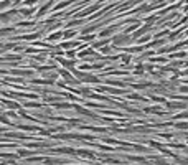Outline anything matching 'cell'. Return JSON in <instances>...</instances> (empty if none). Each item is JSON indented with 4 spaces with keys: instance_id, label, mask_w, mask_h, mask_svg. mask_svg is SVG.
Listing matches in <instances>:
<instances>
[{
    "instance_id": "1",
    "label": "cell",
    "mask_w": 188,
    "mask_h": 165,
    "mask_svg": "<svg viewBox=\"0 0 188 165\" xmlns=\"http://www.w3.org/2000/svg\"><path fill=\"white\" fill-rule=\"evenodd\" d=\"M134 41V37L132 35H129V33H119V35H114L112 37V45L114 46H121V48H124L125 45H130Z\"/></svg>"
},
{
    "instance_id": "2",
    "label": "cell",
    "mask_w": 188,
    "mask_h": 165,
    "mask_svg": "<svg viewBox=\"0 0 188 165\" xmlns=\"http://www.w3.org/2000/svg\"><path fill=\"white\" fill-rule=\"evenodd\" d=\"M58 73L63 79H66V84H78V78H76L74 74H71L68 70H59Z\"/></svg>"
},
{
    "instance_id": "3",
    "label": "cell",
    "mask_w": 188,
    "mask_h": 165,
    "mask_svg": "<svg viewBox=\"0 0 188 165\" xmlns=\"http://www.w3.org/2000/svg\"><path fill=\"white\" fill-rule=\"evenodd\" d=\"M73 109H74L78 114H83V116H88V117H94V119H101V117H97V116H94V112L88 111V109H84L83 106H79V104H74L73 106Z\"/></svg>"
},
{
    "instance_id": "4",
    "label": "cell",
    "mask_w": 188,
    "mask_h": 165,
    "mask_svg": "<svg viewBox=\"0 0 188 165\" xmlns=\"http://www.w3.org/2000/svg\"><path fill=\"white\" fill-rule=\"evenodd\" d=\"M147 32H150V27H142V28H139V30H135L134 33H132V37H134V40H139V38L140 37H144V35H145Z\"/></svg>"
},
{
    "instance_id": "5",
    "label": "cell",
    "mask_w": 188,
    "mask_h": 165,
    "mask_svg": "<svg viewBox=\"0 0 188 165\" xmlns=\"http://www.w3.org/2000/svg\"><path fill=\"white\" fill-rule=\"evenodd\" d=\"M2 104H4V107H9V109H20V104L17 101H9L7 98L2 99Z\"/></svg>"
},
{
    "instance_id": "6",
    "label": "cell",
    "mask_w": 188,
    "mask_h": 165,
    "mask_svg": "<svg viewBox=\"0 0 188 165\" xmlns=\"http://www.w3.org/2000/svg\"><path fill=\"white\" fill-rule=\"evenodd\" d=\"M167 107L168 109H187V103H177V101H170L167 103Z\"/></svg>"
},
{
    "instance_id": "7",
    "label": "cell",
    "mask_w": 188,
    "mask_h": 165,
    "mask_svg": "<svg viewBox=\"0 0 188 165\" xmlns=\"http://www.w3.org/2000/svg\"><path fill=\"white\" fill-rule=\"evenodd\" d=\"M96 55V51H94V48L92 46H89V48H84L81 53H78V58H86V56H94Z\"/></svg>"
},
{
    "instance_id": "8",
    "label": "cell",
    "mask_w": 188,
    "mask_h": 165,
    "mask_svg": "<svg viewBox=\"0 0 188 165\" xmlns=\"http://www.w3.org/2000/svg\"><path fill=\"white\" fill-rule=\"evenodd\" d=\"M76 46H83V45H79V40L78 41H63L61 43L63 50H71V48H76Z\"/></svg>"
},
{
    "instance_id": "9",
    "label": "cell",
    "mask_w": 188,
    "mask_h": 165,
    "mask_svg": "<svg viewBox=\"0 0 188 165\" xmlns=\"http://www.w3.org/2000/svg\"><path fill=\"white\" fill-rule=\"evenodd\" d=\"M81 81H83V82H94V84H97V82H99V78L94 76V74H86Z\"/></svg>"
},
{
    "instance_id": "10",
    "label": "cell",
    "mask_w": 188,
    "mask_h": 165,
    "mask_svg": "<svg viewBox=\"0 0 188 165\" xmlns=\"http://www.w3.org/2000/svg\"><path fill=\"white\" fill-rule=\"evenodd\" d=\"M41 33H30V35H21V37H17L15 40H35V38H40Z\"/></svg>"
},
{
    "instance_id": "11",
    "label": "cell",
    "mask_w": 188,
    "mask_h": 165,
    "mask_svg": "<svg viewBox=\"0 0 188 165\" xmlns=\"http://www.w3.org/2000/svg\"><path fill=\"white\" fill-rule=\"evenodd\" d=\"M18 13H20V15H23V16H26V18H30V16L35 13V10H33V8L25 7V8H20V10H18Z\"/></svg>"
},
{
    "instance_id": "12",
    "label": "cell",
    "mask_w": 188,
    "mask_h": 165,
    "mask_svg": "<svg viewBox=\"0 0 188 165\" xmlns=\"http://www.w3.org/2000/svg\"><path fill=\"white\" fill-rule=\"evenodd\" d=\"M99 7H101V5H92V7H89V8H86V10H83L81 13H78V16H86V15H89V13L96 12Z\"/></svg>"
},
{
    "instance_id": "13",
    "label": "cell",
    "mask_w": 188,
    "mask_h": 165,
    "mask_svg": "<svg viewBox=\"0 0 188 165\" xmlns=\"http://www.w3.org/2000/svg\"><path fill=\"white\" fill-rule=\"evenodd\" d=\"M59 38H64V32H54V33H51V35H48V40L50 41H56V40H59Z\"/></svg>"
},
{
    "instance_id": "14",
    "label": "cell",
    "mask_w": 188,
    "mask_h": 165,
    "mask_svg": "<svg viewBox=\"0 0 188 165\" xmlns=\"http://www.w3.org/2000/svg\"><path fill=\"white\" fill-rule=\"evenodd\" d=\"M109 41L111 40H107V38H106V40H99V41H94V43H92V48H104V46H107L109 45Z\"/></svg>"
},
{
    "instance_id": "15",
    "label": "cell",
    "mask_w": 188,
    "mask_h": 165,
    "mask_svg": "<svg viewBox=\"0 0 188 165\" xmlns=\"http://www.w3.org/2000/svg\"><path fill=\"white\" fill-rule=\"evenodd\" d=\"M106 82H107L109 86H116V88H124L125 86L124 81H117V79H106Z\"/></svg>"
},
{
    "instance_id": "16",
    "label": "cell",
    "mask_w": 188,
    "mask_h": 165,
    "mask_svg": "<svg viewBox=\"0 0 188 165\" xmlns=\"http://www.w3.org/2000/svg\"><path fill=\"white\" fill-rule=\"evenodd\" d=\"M112 33H114V27H109V28H104V30H102L99 35H101L102 38H109L111 35H112Z\"/></svg>"
},
{
    "instance_id": "17",
    "label": "cell",
    "mask_w": 188,
    "mask_h": 165,
    "mask_svg": "<svg viewBox=\"0 0 188 165\" xmlns=\"http://www.w3.org/2000/svg\"><path fill=\"white\" fill-rule=\"evenodd\" d=\"M74 104H69V103H54L53 107H56V109H69V107H73Z\"/></svg>"
},
{
    "instance_id": "18",
    "label": "cell",
    "mask_w": 188,
    "mask_h": 165,
    "mask_svg": "<svg viewBox=\"0 0 188 165\" xmlns=\"http://www.w3.org/2000/svg\"><path fill=\"white\" fill-rule=\"evenodd\" d=\"M10 5H13V0H2V4H0V10H2V12H5Z\"/></svg>"
},
{
    "instance_id": "19",
    "label": "cell",
    "mask_w": 188,
    "mask_h": 165,
    "mask_svg": "<svg viewBox=\"0 0 188 165\" xmlns=\"http://www.w3.org/2000/svg\"><path fill=\"white\" fill-rule=\"evenodd\" d=\"M144 111H145V112H155V114H162V107H157V106H155V107H145V109H144Z\"/></svg>"
},
{
    "instance_id": "20",
    "label": "cell",
    "mask_w": 188,
    "mask_h": 165,
    "mask_svg": "<svg viewBox=\"0 0 188 165\" xmlns=\"http://www.w3.org/2000/svg\"><path fill=\"white\" fill-rule=\"evenodd\" d=\"M74 0H66V2H59L56 7H54V10H59V8H64V7H68V5H71Z\"/></svg>"
},
{
    "instance_id": "21",
    "label": "cell",
    "mask_w": 188,
    "mask_h": 165,
    "mask_svg": "<svg viewBox=\"0 0 188 165\" xmlns=\"http://www.w3.org/2000/svg\"><path fill=\"white\" fill-rule=\"evenodd\" d=\"M144 71H145V65H142V63H139V65L135 66V71H134V73H135V74H142Z\"/></svg>"
},
{
    "instance_id": "22",
    "label": "cell",
    "mask_w": 188,
    "mask_h": 165,
    "mask_svg": "<svg viewBox=\"0 0 188 165\" xmlns=\"http://www.w3.org/2000/svg\"><path fill=\"white\" fill-rule=\"evenodd\" d=\"M76 37V30H68V32H64V40H69V38Z\"/></svg>"
},
{
    "instance_id": "23",
    "label": "cell",
    "mask_w": 188,
    "mask_h": 165,
    "mask_svg": "<svg viewBox=\"0 0 188 165\" xmlns=\"http://www.w3.org/2000/svg\"><path fill=\"white\" fill-rule=\"evenodd\" d=\"M147 41H150V35H144V37H140L137 40L139 45H144V43H147Z\"/></svg>"
},
{
    "instance_id": "24",
    "label": "cell",
    "mask_w": 188,
    "mask_h": 165,
    "mask_svg": "<svg viewBox=\"0 0 188 165\" xmlns=\"http://www.w3.org/2000/svg\"><path fill=\"white\" fill-rule=\"evenodd\" d=\"M188 53H185V51H180V53H172L170 58H187Z\"/></svg>"
},
{
    "instance_id": "25",
    "label": "cell",
    "mask_w": 188,
    "mask_h": 165,
    "mask_svg": "<svg viewBox=\"0 0 188 165\" xmlns=\"http://www.w3.org/2000/svg\"><path fill=\"white\" fill-rule=\"evenodd\" d=\"M92 40H96L94 35H83L81 37V41H92Z\"/></svg>"
},
{
    "instance_id": "26",
    "label": "cell",
    "mask_w": 188,
    "mask_h": 165,
    "mask_svg": "<svg viewBox=\"0 0 188 165\" xmlns=\"http://www.w3.org/2000/svg\"><path fill=\"white\" fill-rule=\"evenodd\" d=\"M33 152H30V150H26V148H21V150H18V155L20 157H26V155H31Z\"/></svg>"
},
{
    "instance_id": "27",
    "label": "cell",
    "mask_w": 188,
    "mask_h": 165,
    "mask_svg": "<svg viewBox=\"0 0 188 165\" xmlns=\"http://www.w3.org/2000/svg\"><path fill=\"white\" fill-rule=\"evenodd\" d=\"M129 99H139V101H145V98H142V96H139V94H135V93H132V94H129L127 96Z\"/></svg>"
},
{
    "instance_id": "28",
    "label": "cell",
    "mask_w": 188,
    "mask_h": 165,
    "mask_svg": "<svg viewBox=\"0 0 188 165\" xmlns=\"http://www.w3.org/2000/svg\"><path fill=\"white\" fill-rule=\"evenodd\" d=\"M66 56L69 58V60H74V58H76V51H74V50H68V51H66Z\"/></svg>"
},
{
    "instance_id": "29",
    "label": "cell",
    "mask_w": 188,
    "mask_h": 165,
    "mask_svg": "<svg viewBox=\"0 0 188 165\" xmlns=\"http://www.w3.org/2000/svg\"><path fill=\"white\" fill-rule=\"evenodd\" d=\"M175 119H188V111H185V112H182V114H178Z\"/></svg>"
},
{
    "instance_id": "30",
    "label": "cell",
    "mask_w": 188,
    "mask_h": 165,
    "mask_svg": "<svg viewBox=\"0 0 188 165\" xmlns=\"http://www.w3.org/2000/svg\"><path fill=\"white\" fill-rule=\"evenodd\" d=\"M26 107H41L43 104H38V103H25Z\"/></svg>"
},
{
    "instance_id": "31",
    "label": "cell",
    "mask_w": 188,
    "mask_h": 165,
    "mask_svg": "<svg viewBox=\"0 0 188 165\" xmlns=\"http://www.w3.org/2000/svg\"><path fill=\"white\" fill-rule=\"evenodd\" d=\"M36 2H38V0H25L23 4H25V7H26V5H28V7H31V5H36Z\"/></svg>"
},
{
    "instance_id": "32",
    "label": "cell",
    "mask_w": 188,
    "mask_h": 165,
    "mask_svg": "<svg viewBox=\"0 0 188 165\" xmlns=\"http://www.w3.org/2000/svg\"><path fill=\"white\" fill-rule=\"evenodd\" d=\"M152 61H155V63H165L167 60H165V58H157V56H154V58H152Z\"/></svg>"
},
{
    "instance_id": "33",
    "label": "cell",
    "mask_w": 188,
    "mask_h": 165,
    "mask_svg": "<svg viewBox=\"0 0 188 165\" xmlns=\"http://www.w3.org/2000/svg\"><path fill=\"white\" fill-rule=\"evenodd\" d=\"M81 23H83V20H74V22H71V23L68 25V27L71 28V27H76V25H81Z\"/></svg>"
},
{
    "instance_id": "34",
    "label": "cell",
    "mask_w": 188,
    "mask_h": 165,
    "mask_svg": "<svg viewBox=\"0 0 188 165\" xmlns=\"http://www.w3.org/2000/svg\"><path fill=\"white\" fill-rule=\"evenodd\" d=\"M152 99H154V101H157V103H165V99L163 98H159V96H150Z\"/></svg>"
},
{
    "instance_id": "35",
    "label": "cell",
    "mask_w": 188,
    "mask_h": 165,
    "mask_svg": "<svg viewBox=\"0 0 188 165\" xmlns=\"http://www.w3.org/2000/svg\"><path fill=\"white\" fill-rule=\"evenodd\" d=\"M178 91H182V93H188V84H183V86H178Z\"/></svg>"
},
{
    "instance_id": "36",
    "label": "cell",
    "mask_w": 188,
    "mask_h": 165,
    "mask_svg": "<svg viewBox=\"0 0 188 165\" xmlns=\"http://www.w3.org/2000/svg\"><path fill=\"white\" fill-rule=\"evenodd\" d=\"M177 127H178V129H187L188 124L187 122H178V124H177Z\"/></svg>"
},
{
    "instance_id": "37",
    "label": "cell",
    "mask_w": 188,
    "mask_h": 165,
    "mask_svg": "<svg viewBox=\"0 0 188 165\" xmlns=\"http://www.w3.org/2000/svg\"><path fill=\"white\" fill-rule=\"evenodd\" d=\"M182 65H185V63L183 61H173V63H172V66H173V68H180Z\"/></svg>"
},
{
    "instance_id": "38",
    "label": "cell",
    "mask_w": 188,
    "mask_h": 165,
    "mask_svg": "<svg viewBox=\"0 0 188 165\" xmlns=\"http://www.w3.org/2000/svg\"><path fill=\"white\" fill-rule=\"evenodd\" d=\"M35 60H36V61H45V55H36V56H35Z\"/></svg>"
},
{
    "instance_id": "39",
    "label": "cell",
    "mask_w": 188,
    "mask_h": 165,
    "mask_svg": "<svg viewBox=\"0 0 188 165\" xmlns=\"http://www.w3.org/2000/svg\"><path fill=\"white\" fill-rule=\"evenodd\" d=\"M101 53H104V55L111 53V48H109V46H104V48H101Z\"/></svg>"
},
{
    "instance_id": "40",
    "label": "cell",
    "mask_w": 188,
    "mask_h": 165,
    "mask_svg": "<svg viewBox=\"0 0 188 165\" xmlns=\"http://www.w3.org/2000/svg\"><path fill=\"white\" fill-rule=\"evenodd\" d=\"M145 70L149 71V73H155V71H154V66H152V65H145Z\"/></svg>"
},
{
    "instance_id": "41",
    "label": "cell",
    "mask_w": 188,
    "mask_h": 165,
    "mask_svg": "<svg viewBox=\"0 0 188 165\" xmlns=\"http://www.w3.org/2000/svg\"><path fill=\"white\" fill-rule=\"evenodd\" d=\"M129 60H130V55H124V56H122V61L124 63H129Z\"/></svg>"
},
{
    "instance_id": "42",
    "label": "cell",
    "mask_w": 188,
    "mask_h": 165,
    "mask_svg": "<svg viewBox=\"0 0 188 165\" xmlns=\"http://www.w3.org/2000/svg\"><path fill=\"white\" fill-rule=\"evenodd\" d=\"M21 2H25V0H13V5H18V4H21Z\"/></svg>"
},
{
    "instance_id": "43",
    "label": "cell",
    "mask_w": 188,
    "mask_h": 165,
    "mask_svg": "<svg viewBox=\"0 0 188 165\" xmlns=\"http://www.w3.org/2000/svg\"><path fill=\"white\" fill-rule=\"evenodd\" d=\"M168 2H175V0H168Z\"/></svg>"
},
{
    "instance_id": "44",
    "label": "cell",
    "mask_w": 188,
    "mask_h": 165,
    "mask_svg": "<svg viewBox=\"0 0 188 165\" xmlns=\"http://www.w3.org/2000/svg\"><path fill=\"white\" fill-rule=\"evenodd\" d=\"M187 2H188V0H187Z\"/></svg>"
}]
</instances>
